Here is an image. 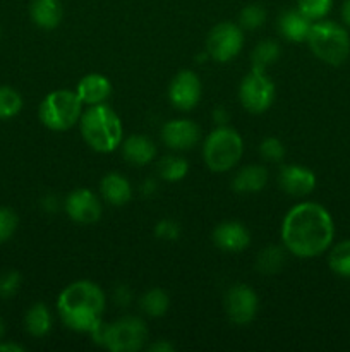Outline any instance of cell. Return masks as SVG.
Instances as JSON below:
<instances>
[{
    "instance_id": "cell-6",
    "label": "cell",
    "mask_w": 350,
    "mask_h": 352,
    "mask_svg": "<svg viewBox=\"0 0 350 352\" xmlns=\"http://www.w3.org/2000/svg\"><path fill=\"white\" fill-rule=\"evenodd\" d=\"M82 116V102L71 89H55L40 103L38 117L50 131H67L79 122Z\"/></svg>"
},
{
    "instance_id": "cell-4",
    "label": "cell",
    "mask_w": 350,
    "mask_h": 352,
    "mask_svg": "<svg viewBox=\"0 0 350 352\" xmlns=\"http://www.w3.org/2000/svg\"><path fill=\"white\" fill-rule=\"evenodd\" d=\"M95 342L112 352H137L148 340V327L137 316H124L113 323H100L91 332Z\"/></svg>"
},
{
    "instance_id": "cell-20",
    "label": "cell",
    "mask_w": 350,
    "mask_h": 352,
    "mask_svg": "<svg viewBox=\"0 0 350 352\" xmlns=\"http://www.w3.org/2000/svg\"><path fill=\"white\" fill-rule=\"evenodd\" d=\"M122 153L124 158H126L130 165L144 167V165H148L154 157H156V146H154V143L150 138L141 136V134H134V136H129L124 141Z\"/></svg>"
},
{
    "instance_id": "cell-31",
    "label": "cell",
    "mask_w": 350,
    "mask_h": 352,
    "mask_svg": "<svg viewBox=\"0 0 350 352\" xmlns=\"http://www.w3.org/2000/svg\"><path fill=\"white\" fill-rule=\"evenodd\" d=\"M17 223H19V219H17L16 212L5 208V206H0V244H3L14 236Z\"/></svg>"
},
{
    "instance_id": "cell-21",
    "label": "cell",
    "mask_w": 350,
    "mask_h": 352,
    "mask_svg": "<svg viewBox=\"0 0 350 352\" xmlns=\"http://www.w3.org/2000/svg\"><path fill=\"white\" fill-rule=\"evenodd\" d=\"M268 184V170L263 165H247L240 168L233 177V189L237 192L263 191Z\"/></svg>"
},
{
    "instance_id": "cell-28",
    "label": "cell",
    "mask_w": 350,
    "mask_h": 352,
    "mask_svg": "<svg viewBox=\"0 0 350 352\" xmlns=\"http://www.w3.org/2000/svg\"><path fill=\"white\" fill-rule=\"evenodd\" d=\"M278 57H280V47L275 41H261L253 50L250 60H253L254 67L266 69L268 65L277 62Z\"/></svg>"
},
{
    "instance_id": "cell-34",
    "label": "cell",
    "mask_w": 350,
    "mask_h": 352,
    "mask_svg": "<svg viewBox=\"0 0 350 352\" xmlns=\"http://www.w3.org/2000/svg\"><path fill=\"white\" fill-rule=\"evenodd\" d=\"M178 232H180V229H178L177 223L172 222V220H161V222H158L156 227H154V234H156L158 239L174 241L178 237Z\"/></svg>"
},
{
    "instance_id": "cell-24",
    "label": "cell",
    "mask_w": 350,
    "mask_h": 352,
    "mask_svg": "<svg viewBox=\"0 0 350 352\" xmlns=\"http://www.w3.org/2000/svg\"><path fill=\"white\" fill-rule=\"evenodd\" d=\"M285 265V251L280 246H268L259 253L256 260V268L261 274H278Z\"/></svg>"
},
{
    "instance_id": "cell-2",
    "label": "cell",
    "mask_w": 350,
    "mask_h": 352,
    "mask_svg": "<svg viewBox=\"0 0 350 352\" xmlns=\"http://www.w3.org/2000/svg\"><path fill=\"white\" fill-rule=\"evenodd\" d=\"M106 298L98 284L75 280L58 294L57 311L67 329L91 333L103 322Z\"/></svg>"
},
{
    "instance_id": "cell-17",
    "label": "cell",
    "mask_w": 350,
    "mask_h": 352,
    "mask_svg": "<svg viewBox=\"0 0 350 352\" xmlns=\"http://www.w3.org/2000/svg\"><path fill=\"white\" fill-rule=\"evenodd\" d=\"M30 16L41 30H55L62 23L64 7L60 0H31Z\"/></svg>"
},
{
    "instance_id": "cell-32",
    "label": "cell",
    "mask_w": 350,
    "mask_h": 352,
    "mask_svg": "<svg viewBox=\"0 0 350 352\" xmlns=\"http://www.w3.org/2000/svg\"><path fill=\"white\" fill-rule=\"evenodd\" d=\"M21 287V274L16 270H7L0 274V299H10L17 294Z\"/></svg>"
},
{
    "instance_id": "cell-15",
    "label": "cell",
    "mask_w": 350,
    "mask_h": 352,
    "mask_svg": "<svg viewBox=\"0 0 350 352\" xmlns=\"http://www.w3.org/2000/svg\"><path fill=\"white\" fill-rule=\"evenodd\" d=\"M213 243L226 253H240L250 243V234L240 222L229 220L213 230Z\"/></svg>"
},
{
    "instance_id": "cell-14",
    "label": "cell",
    "mask_w": 350,
    "mask_h": 352,
    "mask_svg": "<svg viewBox=\"0 0 350 352\" xmlns=\"http://www.w3.org/2000/svg\"><path fill=\"white\" fill-rule=\"evenodd\" d=\"M278 184L290 196H307L316 188V175L302 165H285L278 174Z\"/></svg>"
},
{
    "instance_id": "cell-1",
    "label": "cell",
    "mask_w": 350,
    "mask_h": 352,
    "mask_svg": "<svg viewBox=\"0 0 350 352\" xmlns=\"http://www.w3.org/2000/svg\"><path fill=\"white\" fill-rule=\"evenodd\" d=\"M335 237V223L325 206L299 203L281 222V243L290 254L314 258L325 253Z\"/></svg>"
},
{
    "instance_id": "cell-9",
    "label": "cell",
    "mask_w": 350,
    "mask_h": 352,
    "mask_svg": "<svg viewBox=\"0 0 350 352\" xmlns=\"http://www.w3.org/2000/svg\"><path fill=\"white\" fill-rule=\"evenodd\" d=\"M244 47L242 28L233 23H220L209 31L206 52L216 62H229L240 54Z\"/></svg>"
},
{
    "instance_id": "cell-12",
    "label": "cell",
    "mask_w": 350,
    "mask_h": 352,
    "mask_svg": "<svg viewBox=\"0 0 350 352\" xmlns=\"http://www.w3.org/2000/svg\"><path fill=\"white\" fill-rule=\"evenodd\" d=\"M65 212L69 219L74 220L75 223L89 226V223L98 222L103 208L95 192L86 188H78L65 199Z\"/></svg>"
},
{
    "instance_id": "cell-26",
    "label": "cell",
    "mask_w": 350,
    "mask_h": 352,
    "mask_svg": "<svg viewBox=\"0 0 350 352\" xmlns=\"http://www.w3.org/2000/svg\"><path fill=\"white\" fill-rule=\"evenodd\" d=\"M158 172H160L161 179H165V181L177 182L187 175L189 164L182 157H165L158 164Z\"/></svg>"
},
{
    "instance_id": "cell-22",
    "label": "cell",
    "mask_w": 350,
    "mask_h": 352,
    "mask_svg": "<svg viewBox=\"0 0 350 352\" xmlns=\"http://www.w3.org/2000/svg\"><path fill=\"white\" fill-rule=\"evenodd\" d=\"M24 329L30 336L38 337V339L48 336L51 330V313L48 306L43 302L31 306L24 316Z\"/></svg>"
},
{
    "instance_id": "cell-10",
    "label": "cell",
    "mask_w": 350,
    "mask_h": 352,
    "mask_svg": "<svg viewBox=\"0 0 350 352\" xmlns=\"http://www.w3.org/2000/svg\"><path fill=\"white\" fill-rule=\"evenodd\" d=\"M257 294L249 285L237 284L229 289L225 296V311L230 322L235 325H247L257 313Z\"/></svg>"
},
{
    "instance_id": "cell-5",
    "label": "cell",
    "mask_w": 350,
    "mask_h": 352,
    "mask_svg": "<svg viewBox=\"0 0 350 352\" xmlns=\"http://www.w3.org/2000/svg\"><path fill=\"white\" fill-rule=\"evenodd\" d=\"M305 41L312 54L329 65L343 64L350 55L349 33L333 21L319 19L312 23Z\"/></svg>"
},
{
    "instance_id": "cell-19",
    "label": "cell",
    "mask_w": 350,
    "mask_h": 352,
    "mask_svg": "<svg viewBox=\"0 0 350 352\" xmlns=\"http://www.w3.org/2000/svg\"><path fill=\"white\" fill-rule=\"evenodd\" d=\"M100 191H102L103 199L113 206L127 205L130 198H132V186H130V182L124 175L117 174V172H110V174H106L102 179Z\"/></svg>"
},
{
    "instance_id": "cell-33",
    "label": "cell",
    "mask_w": 350,
    "mask_h": 352,
    "mask_svg": "<svg viewBox=\"0 0 350 352\" xmlns=\"http://www.w3.org/2000/svg\"><path fill=\"white\" fill-rule=\"evenodd\" d=\"M259 153L266 162H280L285 157V146L277 138H266L259 144Z\"/></svg>"
},
{
    "instance_id": "cell-35",
    "label": "cell",
    "mask_w": 350,
    "mask_h": 352,
    "mask_svg": "<svg viewBox=\"0 0 350 352\" xmlns=\"http://www.w3.org/2000/svg\"><path fill=\"white\" fill-rule=\"evenodd\" d=\"M174 349H175L174 344L167 342V340H161V342H154V344H151L150 347H148V351H151V352H172Z\"/></svg>"
},
{
    "instance_id": "cell-37",
    "label": "cell",
    "mask_w": 350,
    "mask_h": 352,
    "mask_svg": "<svg viewBox=\"0 0 350 352\" xmlns=\"http://www.w3.org/2000/svg\"><path fill=\"white\" fill-rule=\"evenodd\" d=\"M342 19L350 28V0H345L342 6Z\"/></svg>"
},
{
    "instance_id": "cell-18",
    "label": "cell",
    "mask_w": 350,
    "mask_h": 352,
    "mask_svg": "<svg viewBox=\"0 0 350 352\" xmlns=\"http://www.w3.org/2000/svg\"><path fill=\"white\" fill-rule=\"evenodd\" d=\"M311 26L312 21L307 19L299 9H288L278 17V30H280L281 36L287 38L288 41H294V43L307 40Z\"/></svg>"
},
{
    "instance_id": "cell-36",
    "label": "cell",
    "mask_w": 350,
    "mask_h": 352,
    "mask_svg": "<svg viewBox=\"0 0 350 352\" xmlns=\"http://www.w3.org/2000/svg\"><path fill=\"white\" fill-rule=\"evenodd\" d=\"M0 352H24V346L16 342H2L0 340Z\"/></svg>"
},
{
    "instance_id": "cell-29",
    "label": "cell",
    "mask_w": 350,
    "mask_h": 352,
    "mask_svg": "<svg viewBox=\"0 0 350 352\" xmlns=\"http://www.w3.org/2000/svg\"><path fill=\"white\" fill-rule=\"evenodd\" d=\"M266 21V10L259 3H250L244 7L239 14V26L244 30H257Z\"/></svg>"
},
{
    "instance_id": "cell-23",
    "label": "cell",
    "mask_w": 350,
    "mask_h": 352,
    "mask_svg": "<svg viewBox=\"0 0 350 352\" xmlns=\"http://www.w3.org/2000/svg\"><path fill=\"white\" fill-rule=\"evenodd\" d=\"M168 306H170V299L163 289H151L146 294L141 298V309L146 313L151 318H160L167 313Z\"/></svg>"
},
{
    "instance_id": "cell-25",
    "label": "cell",
    "mask_w": 350,
    "mask_h": 352,
    "mask_svg": "<svg viewBox=\"0 0 350 352\" xmlns=\"http://www.w3.org/2000/svg\"><path fill=\"white\" fill-rule=\"evenodd\" d=\"M329 268L340 277L350 278V239L342 241L331 250L328 258Z\"/></svg>"
},
{
    "instance_id": "cell-8",
    "label": "cell",
    "mask_w": 350,
    "mask_h": 352,
    "mask_svg": "<svg viewBox=\"0 0 350 352\" xmlns=\"http://www.w3.org/2000/svg\"><path fill=\"white\" fill-rule=\"evenodd\" d=\"M239 100L250 113H263L273 105L275 85L266 74V69L254 67L247 72L239 86Z\"/></svg>"
},
{
    "instance_id": "cell-3",
    "label": "cell",
    "mask_w": 350,
    "mask_h": 352,
    "mask_svg": "<svg viewBox=\"0 0 350 352\" xmlns=\"http://www.w3.org/2000/svg\"><path fill=\"white\" fill-rule=\"evenodd\" d=\"M79 122H81L82 140L98 153H112L122 143V120L106 103L89 105Z\"/></svg>"
},
{
    "instance_id": "cell-11",
    "label": "cell",
    "mask_w": 350,
    "mask_h": 352,
    "mask_svg": "<svg viewBox=\"0 0 350 352\" xmlns=\"http://www.w3.org/2000/svg\"><path fill=\"white\" fill-rule=\"evenodd\" d=\"M201 79L194 71H189V69L175 74L168 88L170 103L178 110H192L201 100Z\"/></svg>"
},
{
    "instance_id": "cell-13",
    "label": "cell",
    "mask_w": 350,
    "mask_h": 352,
    "mask_svg": "<svg viewBox=\"0 0 350 352\" xmlns=\"http://www.w3.org/2000/svg\"><path fill=\"white\" fill-rule=\"evenodd\" d=\"M199 138H201V131H199L198 124L189 119L168 120L161 127V140L170 150H191L198 144Z\"/></svg>"
},
{
    "instance_id": "cell-7",
    "label": "cell",
    "mask_w": 350,
    "mask_h": 352,
    "mask_svg": "<svg viewBox=\"0 0 350 352\" xmlns=\"http://www.w3.org/2000/svg\"><path fill=\"white\" fill-rule=\"evenodd\" d=\"M244 155L242 136L232 127H218L206 138L202 157L209 170L216 174L229 172L235 167Z\"/></svg>"
},
{
    "instance_id": "cell-27",
    "label": "cell",
    "mask_w": 350,
    "mask_h": 352,
    "mask_svg": "<svg viewBox=\"0 0 350 352\" xmlns=\"http://www.w3.org/2000/svg\"><path fill=\"white\" fill-rule=\"evenodd\" d=\"M23 109V96L10 86H0V120L16 117Z\"/></svg>"
},
{
    "instance_id": "cell-30",
    "label": "cell",
    "mask_w": 350,
    "mask_h": 352,
    "mask_svg": "<svg viewBox=\"0 0 350 352\" xmlns=\"http://www.w3.org/2000/svg\"><path fill=\"white\" fill-rule=\"evenodd\" d=\"M333 0H297V9L307 19L319 21L331 10Z\"/></svg>"
},
{
    "instance_id": "cell-38",
    "label": "cell",
    "mask_w": 350,
    "mask_h": 352,
    "mask_svg": "<svg viewBox=\"0 0 350 352\" xmlns=\"http://www.w3.org/2000/svg\"><path fill=\"white\" fill-rule=\"evenodd\" d=\"M3 336H5V322H3V318L0 316V340L3 339Z\"/></svg>"
},
{
    "instance_id": "cell-16",
    "label": "cell",
    "mask_w": 350,
    "mask_h": 352,
    "mask_svg": "<svg viewBox=\"0 0 350 352\" xmlns=\"http://www.w3.org/2000/svg\"><path fill=\"white\" fill-rule=\"evenodd\" d=\"M75 93L81 98L82 105H96V103H105L108 96L112 95V82L106 76L91 72L86 74L75 86Z\"/></svg>"
}]
</instances>
